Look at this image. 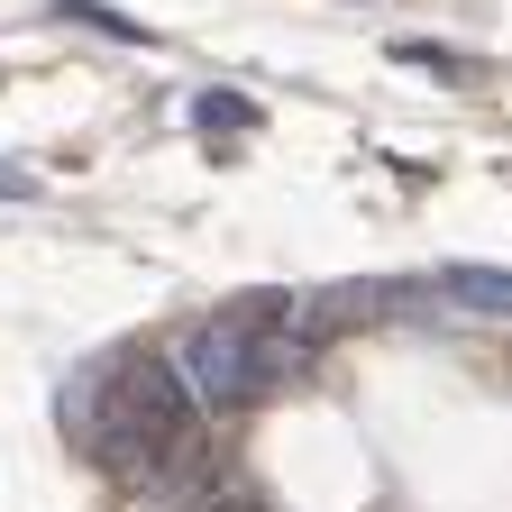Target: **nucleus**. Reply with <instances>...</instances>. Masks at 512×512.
I'll use <instances>...</instances> for the list:
<instances>
[{
	"label": "nucleus",
	"instance_id": "20e7f679",
	"mask_svg": "<svg viewBox=\"0 0 512 512\" xmlns=\"http://www.w3.org/2000/svg\"><path fill=\"white\" fill-rule=\"evenodd\" d=\"M55 19H83V28H101V37H119V46H138V37H147L138 19H119V10H101V0H55Z\"/></svg>",
	"mask_w": 512,
	"mask_h": 512
},
{
	"label": "nucleus",
	"instance_id": "39448f33",
	"mask_svg": "<svg viewBox=\"0 0 512 512\" xmlns=\"http://www.w3.org/2000/svg\"><path fill=\"white\" fill-rule=\"evenodd\" d=\"M0 202H37V174L28 165H0Z\"/></svg>",
	"mask_w": 512,
	"mask_h": 512
},
{
	"label": "nucleus",
	"instance_id": "f257e3e1",
	"mask_svg": "<svg viewBox=\"0 0 512 512\" xmlns=\"http://www.w3.org/2000/svg\"><path fill=\"white\" fill-rule=\"evenodd\" d=\"M439 302H458L476 320H512V275L503 266H439Z\"/></svg>",
	"mask_w": 512,
	"mask_h": 512
},
{
	"label": "nucleus",
	"instance_id": "7ed1b4c3",
	"mask_svg": "<svg viewBox=\"0 0 512 512\" xmlns=\"http://www.w3.org/2000/svg\"><path fill=\"white\" fill-rule=\"evenodd\" d=\"M192 119H202L211 138H220V128H266V110H256L247 92H202V101H192Z\"/></svg>",
	"mask_w": 512,
	"mask_h": 512
},
{
	"label": "nucleus",
	"instance_id": "f03ea898",
	"mask_svg": "<svg viewBox=\"0 0 512 512\" xmlns=\"http://www.w3.org/2000/svg\"><path fill=\"white\" fill-rule=\"evenodd\" d=\"M394 64H421V74H439V83H476V74H485L476 55H458V46H421V37H403Z\"/></svg>",
	"mask_w": 512,
	"mask_h": 512
}]
</instances>
